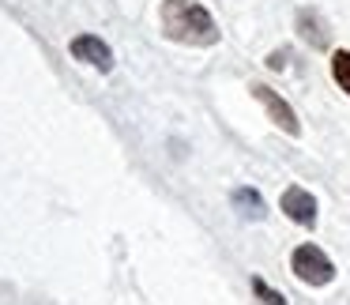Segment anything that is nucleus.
<instances>
[{
  "label": "nucleus",
  "mask_w": 350,
  "mask_h": 305,
  "mask_svg": "<svg viewBox=\"0 0 350 305\" xmlns=\"http://www.w3.org/2000/svg\"><path fill=\"white\" fill-rule=\"evenodd\" d=\"M294 271H297V279L309 282V287H324V282L335 279L332 260H327L317 245H301V249L294 252Z\"/></svg>",
  "instance_id": "f03ea898"
},
{
  "label": "nucleus",
  "mask_w": 350,
  "mask_h": 305,
  "mask_svg": "<svg viewBox=\"0 0 350 305\" xmlns=\"http://www.w3.org/2000/svg\"><path fill=\"white\" fill-rule=\"evenodd\" d=\"M162 31H166V38L185 42V46H211V42H219L215 19L192 0H166L162 4Z\"/></svg>",
  "instance_id": "f257e3e1"
},
{
  "label": "nucleus",
  "mask_w": 350,
  "mask_h": 305,
  "mask_svg": "<svg viewBox=\"0 0 350 305\" xmlns=\"http://www.w3.org/2000/svg\"><path fill=\"white\" fill-rule=\"evenodd\" d=\"M282 211L294 222H301V226H312V222H317V200L305 189H286L282 192Z\"/></svg>",
  "instance_id": "39448f33"
},
{
  "label": "nucleus",
  "mask_w": 350,
  "mask_h": 305,
  "mask_svg": "<svg viewBox=\"0 0 350 305\" xmlns=\"http://www.w3.org/2000/svg\"><path fill=\"white\" fill-rule=\"evenodd\" d=\"M252 290H256V297H260L264 305H286V302H282V294H275V290L267 287L264 279H252Z\"/></svg>",
  "instance_id": "6e6552de"
},
{
  "label": "nucleus",
  "mask_w": 350,
  "mask_h": 305,
  "mask_svg": "<svg viewBox=\"0 0 350 305\" xmlns=\"http://www.w3.org/2000/svg\"><path fill=\"white\" fill-rule=\"evenodd\" d=\"M332 72H335V83H339L342 91L350 94V53H347V49H342V53H335Z\"/></svg>",
  "instance_id": "0eeeda50"
},
{
  "label": "nucleus",
  "mask_w": 350,
  "mask_h": 305,
  "mask_svg": "<svg viewBox=\"0 0 350 305\" xmlns=\"http://www.w3.org/2000/svg\"><path fill=\"white\" fill-rule=\"evenodd\" d=\"M234 204L241 207L245 219H260V215H264V200H260L252 189H237L234 192Z\"/></svg>",
  "instance_id": "423d86ee"
},
{
  "label": "nucleus",
  "mask_w": 350,
  "mask_h": 305,
  "mask_svg": "<svg viewBox=\"0 0 350 305\" xmlns=\"http://www.w3.org/2000/svg\"><path fill=\"white\" fill-rule=\"evenodd\" d=\"M72 57L83 64H91V68L98 72H109L113 68V53H109V46L102 38H94V34H79V38H72Z\"/></svg>",
  "instance_id": "7ed1b4c3"
},
{
  "label": "nucleus",
  "mask_w": 350,
  "mask_h": 305,
  "mask_svg": "<svg viewBox=\"0 0 350 305\" xmlns=\"http://www.w3.org/2000/svg\"><path fill=\"white\" fill-rule=\"evenodd\" d=\"M252 94H256V98H260V102H264V106H267V114H271V121L279 124L282 132H290V136H297V132H301V124H297L294 109H290L286 102H282L279 94L271 91V87H260V83H256V87H252Z\"/></svg>",
  "instance_id": "20e7f679"
}]
</instances>
